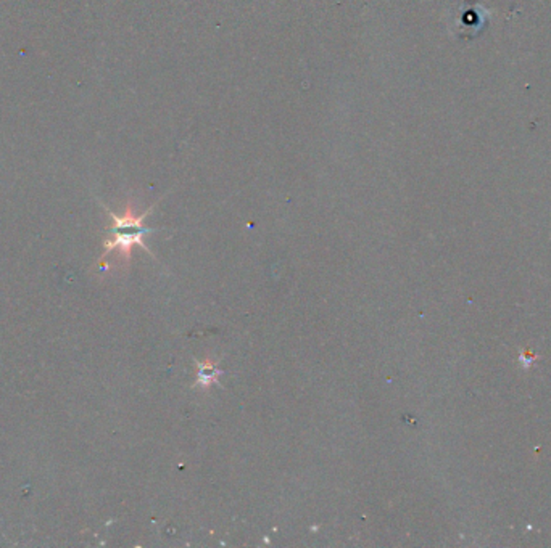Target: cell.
<instances>
[{
    "mask_svg": "<svg viewBox=\"0 0 551 548\" xmlns=\"http://www.w3.org/2000/svg\"><path fill=\"white\" fill-rule=\"evenodd\" d=\"M222 375L221 368L216 367L215 362L205 360V362H197V387H210L211 385H216L218 378Z\"/></svg>",
    "mask_w": 551,
    "mask_h": 548,
    "instance_id": "2",
    "label": "cell"
},
{
    "mask_svg": "<svg viewBox=\"0 0 551 548\" xmlns=\"http://www.w3.org/2000/svg\"><path fill=\"white\" fill-rule=\"evenodd\" d=\"M103 208H105V211L112 219V227L108 228V238L105 240V243H103L105 253H103L102 259L108 256L112 251L118 249V251H120V256L124 259V261H129L134 246H141L146 249L148 254H152L150 248L147 246L143 238H146V235H148V233H152L153 228L143 227V219L152 212L153 208H148L146 212L141 214V216H136V212H134V209L131 206H128L126 211L123 214H115L107 206Z\"/></svg>",
    "mask_w": 551,
    "mask_h": 548,
    "instance_id": "1",
    "label": "cell"
}]
</instances>
